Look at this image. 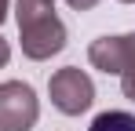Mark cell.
I'll use <instances>...</instances> for the list:
<instances>
[{"label": "cell", "instance_id": "ba28073f", "mask_svg": "<svg viewBox=\"0 0 135 131\" xmlns=\"http://www.w3.org/2000/svg\"><path fill=\"white\" fill-rule=\"evenodd\" d=\"M7 58H11V44H7L4 37H0V69L7 66Z\"/></svg>", "mask_w": 135, "mask_h": 131}, {"label": "cell", "instance_id": "5b68a950", "mask_svg": "<svg viewBox=\"0 0 135 131\" xmlns=\"http://www.w3.org/2000/svg\"><path fill=\"white\" fill-rule=\"evenodd\" d=\"M88 131H135V117L124 113V109H106L91 120Z\"/></svg>", "mask_w": 135, "mask_h": 131}, {"label": "cell", "instance_id": "277c9868", "mask_svg": "<svg viewBox=\"0 0 135 131\" xmlns=\"http://www.w3.org/2000/svg\"><path fill=\"white\" fill-rule=\"evenodd\" d=\"M88 58L95 69H102V73H124L128 66H132V33H124V37H99V40H91L88 47Z\"/></svg>", "mask_w": 135, "mask_h": 131}, {"label": "cell", "instance_id": "7a4b0ae2", "mask_svg": "<svg viewBox=\"0 0 135 131\" xmlns=\"http://www.w3.org/2000/svg\"><path fill=\"white\" fill-rule=\"evenodd\" d=\"M47 95H51V106L66 117H80L84 109H91L95 102V84L84 69L66 66V69H55L51 80H47Z\"/></svg>", "mask_w": 135, "mask_h": 131}, {"label": "cell", "instance_id": "8992f818", "mask_svg": "<svg viewBox=\"0 0 135 131\" xmlns=\"http://www.w3.org/2000/svg\"><path fill=\"white\" fill-rule=\"evenodd\" d=\"M120 87H124V95L135 102V66L128 69V73H120Z\"/></svg>", "mask_w": 135, "mask_h": 131}, {"label": "cell", "instance_id": "30bf717a", "mask_svg": "<svg viewBox=\"0 0 135 131\" xmlns=\"http://www.w3.org/2000/svg\"><path fill=\"white\" fill-rule=\"evenodd\" d=\"M120 4H135V0H120Z\"/></svg>", "mask_w": 135, "mask_h": 131}, {"label": "cell", "instance_id": "52a82bcc", "mask_svg": "<svg viewBox=\"0 0 135 131\" xmlns=\"http://www.w3.org/2000/svg\"><path fill=\"white\" fill-rule=\"evenodd\" d=\"M66 4L73 7V11H91V7H95L99 0H66Z\"/></svg>", "mask_w": 135, "mask_h": 131}, {"label": "cell", "instance_id": "3957f363", "mask_svg": "<svg viewBox=\"0 0 135 131\" xmlns=\"http://www.w3.org/2000/svg\"><path fill=\"white\" fill-rule=\"evenodd\" d=\"M40 117L37 91L22 80H4L0 84V131H29Z\"/></svg>", "mask_w": 135, "mask_h": 131}, {"label": "cell", "instance_id": "6da1fadb", "mask_svg": "<svg viewBox=\"0 0 135 131\" xmlns=\"http://www.w3.org/2000/svg\"><path fill=\"white\" fill-rule=\"evenodd\" d=\"M15 18L22 33V55L33 62H44L66 47V26L55 15V0H18Z\"/></svg>", "mask_w": 135, "mask_h": 131}, {"label": "cell", "instance_id": "9c48e42d", "mask_svg": "<svg viewBox=\"0 0 135 131\" xmlns=\"http://www.w3.org/2000/svg\"><path fill=\"white\" fill-rule=\"evenodd\" d=\"M7 18V0H0V22Z\"/></svg>", "mask_w": 135, "mask_h": 131}]
</instances>
